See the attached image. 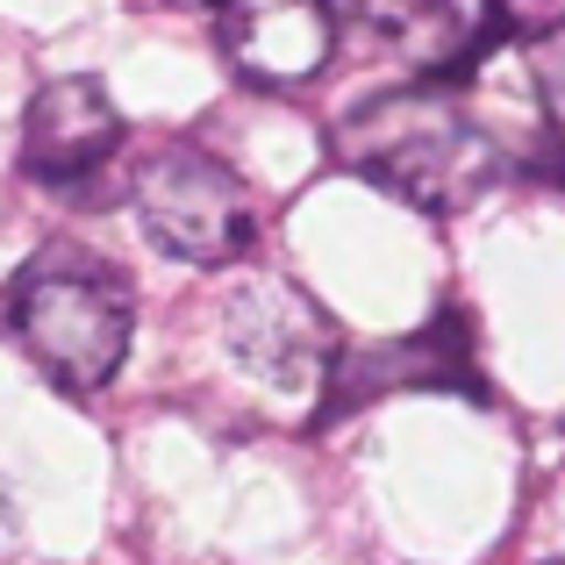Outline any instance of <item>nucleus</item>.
Returning <instances> with one entry per match:
<instances>
[{
	"label": "nucleus",
	"mask_w": 565,
	"mask_h": 565,
	"mask_svg": "<svg viewBox=\"0 0 565 565\" xmlns=\"http://www.w3.org/2000/svg\"><path fill=\"white\" fill-rule=\"evenodd\" d=\"M337 158L380 193L423 207V215H458L472 207L501 172L494 137L466 108L451 79H415L394 94H373L337 122Z\"/></svg>",
	"instance_id": "obj_1"
},
{
	"label": "nucleus",
	"mask_w": 565,
	"mask_h": 565,
	"mask_svg": "<svg viewBox=\"0 0 565 565\" xmlns=\"http://www.w3.org/2000/svg\"><path fill=\"white\" fill-rule=\"evenodd\" d=\"M122 151V108L108 100V86L65 72L51 79L22 115V172L43 186H79L94 180L108 158Z\"/></svg>",
	"instance_id": "obj_6"
},
{
	"label": "nucleus",
	"mask_w": 565,
	"mask_h": 565,
	"mask_svg": "<svg viewBox=\"0 0 565 565\" xmlns=\"http://www.w3.org/2000/svg\"><path fill=\"white\" fill-rule=\"evenodd\" d=\"M180 8H201V0H180Z\"/></svg>",
	"instance_id": "obj_9"
},
{
	"label": "nucleus",
	"mask_w": 565,
	"mask_h": 565,
	"mask_svg": "<svg viewBox=\"0 0 565 565\" xmlns=\"http://www.w3.org/2000/svg\"><path fill=\"white\" fill-rule=\"evenodd\" d=\"M222 344H230V359L250 380L279 386V394H301V401L330 394L337 359H344L330 316L301 287H287V279H244V287H230V301H222Z\"/></svg>",
	"instance_id": "obj_4"
},
{
	"label": "nucleus",
	"mask_w": 565,
	"mask_h": 565,
	"mask_svg": "<svg viewBox=\"0 0 565 565\" xmlns=\"http://www.w3.org/2000/svg\"><path fill=\"white\" fill-rule=\"evenodd\" d=\"M222 8V57L250 86H308L337 57V14L330 0H215Z\"/></svg>",
	"instance_id": "obj_5"
},
{
	"label": "nucleus",
	"mask_w": 565,
	"mask_h": 565,
	"mask_svg": "<svg viewBox=\"0 0 565 565\" xmlns=\"http://www.w3.org/2000/svg\"><path fill=\"white\" fill-rule=\"evenodd\" d=\"M365 36H380L386 51H401L415 65V79H466L487 57V36H501V8L480 29V0H351Z\"/></svg>",
	"instance_id": "obj_7"
},
{
	"label": "nucleus",
	"mask_w": 565,
	"mask_h": 565,
	"mask_svg": "<svg viewBox=\"0 0 565 565\" xmlns=\"http://www.w3.org/2000/svg\"><path fill=\"white\" fill-rule=\"evenodd\" d=\"M552 565H558V558H552Z\"/></svg>",
	"instance_id": "obj_10"
},
{
	"label": "nucleus",
	"mask_w": 565,
	"mask_h": 565,
	"mask_svg": "<svg viewBox=\"0 0 565 565\" xmlns=\"http://www.w3.org/2000/svg\"><path fill=\"white\" fill-rule=\"evenodd\" d=\"M8 330L65 394H100L129 359L137 301L129 279L86 244H51L8 279Z\"/></svg>",
	"instance_id": "obj_2"
},
{
	"label": "nucleus",
	"mask_w": 565,
	"mask_h": 565,
	"mask_svg": "<svg viewBox=\"0 0 565 565\" xmlns=\"http://www.w3.org/2000/svg\"><path fill=\"white\" fill-rule=\"evenodd\" d=\"M530 94H537L552 137L565 143V22H552L537 43H530Z\"/></svg>",
	"instance_id": "obj_8"
},
{
	"label": "nucleus",
	"mask_w": 565,
	"mask_h": 565,
	"mask_svg": "<svg viewBox=\"0 0 565 565\" xmlns=\"http://www.w3.org/2000/svg\"><path fill=\"white\" fill-rule=\"evenodd\" d=\"M129 207H137L143 236L166 258L193 265V273H222L250 250V193L222 158L193 151V143H166L137 166L129 180Z\"/></svg>",
	"instance_id": "obj_3"
}]
</instances>
